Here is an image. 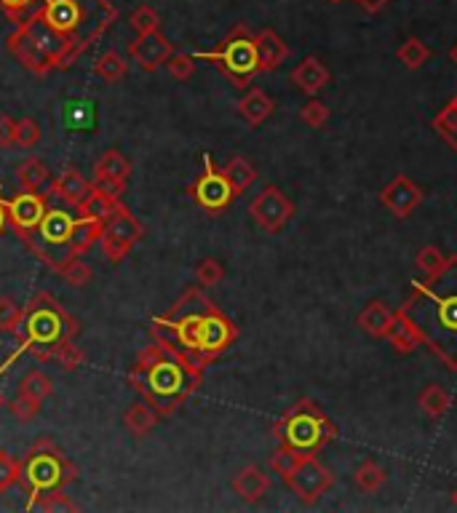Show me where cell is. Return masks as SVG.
I'll list each match as a JSON object with an SVG mask.
<instances>
[{
    "label": "cell",
    "mask_w": 457,
    "mask_h": 513,
    "mask_svg": "<svg viewBox=\"0 0 457 513\" xmlns=\"http://www.w3.org/2000/svg\"><path fill=\"white\" fill-rule=\"evenodd\" d=\"M118 21L112 0H35L5 37L8 54L35 78L70 70Z\"/></svg>",
    "instance_id": "obj_1"
},
{
    "label": "cell",
    "mask_w": 457,
    "mask_h": 513,
    "mask_svg": "<svg viewBox=\"0 0 457 513\" xmlns=\"http://www.w3.org/2000/svg\"><path fill=\"white\" fill-rule=\"evenodd\" d=\"M150 335L155 343L174 348L206 372L230 345H236L238 327L212 302L204 286H187L169 310L150 319Z\"/></svg>",
    "instance_id": "obj_2"
},
{
    "label": "cell",
    "mask_w": 457,
    "mask_h": 513,
    "mask_svg": "<svg viewBox=\"0 0 457 513\" xmlns=\"http://www.w3.org/2000/svg\"><path fill=\"white\" fill-rule=\"evenodd\" d=\"M399 310L415 327L426 345L450 372H457V254L423 281H412Z\"/></svg>",
    "instance_id": "obj_3"
},
{
    "label": "cell",
    "mask_w": 457,
    "mask_h": 513,
    "mask_svg": "<svg viewBox=\"0 0 457 513\" xmlns=\"http://www.w3.org/2000/svg\"><path fill=\"white\" fill-rule=\"evenodd\" d=\"M201 383L204 369H198L174 348L155 340L137 353L129 369V385L139 393L145 404L158 412V418H171L177 410H182L187 399L195 396Z\"/></svg>",
    "instance_id": "obj_4"
},
{
    "label": "cell",
    "mask_w": 457,
    "mask_h": 513,
    "mask_svg": "<svg viewBox=\"0 0 457 513\" xmlns=\"http://www.w3.org/2000/svg\"><path fill=\"white\" fill-rule=\"evenodd\" d=\"M80 332V324L75 316H70L62 302L48 292H35L32 300L21 308V321L16 329L19 348L0 364V375H5L21 356H32L37 364L54 361L59 348Z\"/></svg>",
    "instance_id": "obj_5"
},
{
    "label": "cell",
    "mask_w": 457,
    "mask_h": 513,
    "mask_svg": "<svg viewBox=\"0 0 457 513\" xmlns=\"http://www.w3.org/2000/svg\"><path fill=\"white\" fill-rule=\"evenodd\" d=\"M75 479H78V466L48 436L35 439L29 450L24 452V458L19 460V487L27 495V511H32L43 495L54 490H64Z\"/></svg>",
    "instance_id": "obj_6"
},
{
    "label": "cell",
    "mask_w": 457,
    "mask_h": 513,
    "mask_svg": "<svg viewBox=\"0 0 457 513\" xmlns=\"http://www.w3.org/2000/svg\"><path fill=\"white\" fill-rule=\"evenodd\" d=\"M273 436L278 447L313 458L337 439V423H332L313 399H300L273 423Z\"/></svg>",
    "instance_id": "obj_7"
},
{
    "label": "cell",
    "mask_w": 457,
    "mask_h": 513,
    "mask_svg": "<svg viewBox=\"0 0 457 513\" xmlns=\"http://www.w3.org/2000/svg\"><path fill=\"white\" fill-rule=\"evenodd\" d=\"M195 59H206L217 64V70L236 86L249 88L254 75L260 72V56H257V37L249 29V24L238 21L214 48L209 51H193Z\"/></svg>",
    "instance_id": "obj_8"
},
{
    "label": "cell",
    "mask_w": 457,
    "mask_h": 513,
    "mask_svg": "<svg viewBox=\"0 0 457 513\" xmlns=\"http://www.w3.org/2000/svg\"><path fill=\"white\" fill-rule=\"evenodd\" d=\"M75 209H59V206H48L37 230L32 233V238L24 244L46 268H51L54 273H59L72 257H78L72 252V225H75Z\"/></svg>",
    "instance_id": "obj_9"
},
{
    "label": "cell",
    "mask_w": 457,
    "mask_h": 513,
    "mask_svg": "<svg viewBox=\"0 0 457 513\" xmlns=\"http://www.w3.org/2000/svg\"><path fill=\"white\" fill-rule=\"evenodd\" d=\"M145 236V225L134 217V211H129L123 203H118L107 219L102 222V236H99V246L102 254L110 262H123L129 257V252L142 241Z\"/></svg>",
    "instance_id": "obj_10"
},
{
    "label": "cell",
    "mask_w": 457,
    "mask_h": 513,
    "mask_svg": "<svg viewBox=\"0 0 457 513\" xmlns=\"http://www.w3.org/2000/svg\"><path fill=\"white\" fill-rule=\"evenodd\" d=\"M187 193L195 201V206L204 209L212 217H220L236 201V193H233L230 182L225 177V171L214 163V158L209 153H204V171L193 179Z\"/></svg>",
    "instance_id": "obj_11"
},
{
    "label": "cell",
    "mask_w": 457,
    "mask_h": 513,
    "mask_svg": "<svg viewBox=\"0 0 457 513\" xmlns=\"http://www.w3.org/2000/svg\"><path fill=\"white\" fill-rule=\"evenodd\" d=\"M249 217L254 219V225L268 233L276 236L287 228V222L295 217V201L276 185H265L249 203Z\"/></svg>",
    "instance_id": "obj_12"
},
{
    "label": "cell",
    "mask_w": 457,
    "mask_h": 513,
    "mask_svg": "<svg viewBox=\"0 0 457 513\" xmlns=\"http://www.w3.org/2000/svg\"><path fill=\"white\" fill-rule=\"evenodd\" d=\"M284 484L292 490V495L303 503V506H316L335 484L332 471L313 455V458H303L297 463V468L284 476Z\"/></svg>",
    "instance_id": "obj_13"
},
{
    "label": "cell",
    "mask_w": 457,
    "mask_h": 513,
    "mask_svg": "<svg viewBox=\"0 0 457 513\" xmlns=\"http://www.w3.org/2000/svg\"><path fill=\"white\" fill-rule=\"evenodd\" d=\"M48 209V195L43 193H29V190H19L16 195L5 198V211H8V228L16 233V238L21 244H27L32 238V233L37 230L43 214Z\"/></svg>",
    "instance_id": "obj_14"
},
{
    "label": "cell",
    "mask_w": 457,
    "mask_h": 513,
    "mask_svg": "<svg viewBox=\"0 0 457 513\" xmlns=\"http://www.w3.org/2000/svg\"><path fill=\"white\" fill-rule=\"evenodd\" d=\"M129 177H131V163H129V158L120 153V150H115V147H110V150H104L99 158H96V163H94V185H99V187H104L107 193H112L115 198H120L123 195V190H126V185H129Z\"/></svg>",
    "instance_id": "obj_15"
},
{
    "label": "cell",
    "mask_w": 457,
    "mask_h": 513,
    "mask_svg": "<svg viewBox=\"0 0 457 513\" xmlns=\"http://www.w3.org/2000/svg\"><path fill=\"white\" fill-rule=\"evenodd\" d=\"M380 203L399 219H407L420 203H423V187L415 185L407 174H396L383 190H380Z\"/></svg>",
    "instance_id": "obj_16"
},
{
    "label": "cell",
    "mask_w": 457,
    "mask_h": 513,
    "mask_svg": "<svg viewBox=\"0 0 457 513\" xmlns=\"http://www.w3.org/2000/svg\"><path fill=\"white\" fill-rule=\"evenodd\" d=\"M171 54H174V43H171L161 29H153V32H147V35H137V37L129 43V56H131L145 72H155L158 67H163Z\"/></svg>",
    "instance_id": "obj_17"
},
{
    "label": "cell",
    "mask_w": 457,
    "mask_h": 513,
    "mask_svg": "<svg viewBox=\"0 0 457 513\" xmlns=\"http://www.w3.org/2000/svg\"><path fill=\"white\" fill-rule=\"evenodd\" d=\"M91 187H94V182L86 179L78 166H64V169L56 174V179H51L48 193H51L54 198L64 201V206L78 209V206L86 201V195L91 193Z\"/></svg>",
    "instance_id": "obj_18"
},
{
    "label": "cell",
    "mask_w": 457,
    "mask_h": 513,
    "mask_svg": "<svg viewBox=\"0 0 457 513\" xmlns=\"http://www.w3.org/2000/svg\"><path fill=\"white\" fill-rule=\"evenodd\" d=\"M230 487H233V492H236L246 506H254V503H260V501L268 495V490H270V476H268L260 466H244V468L233 476Z\"/></svg>",
    "instance_id": "obj_19"
},
{
    "label": "cell",
    "mask_w": 457,
    "mask_h": 513,
    "mask_svg": "<svg viewBox=\"0 0 457 513\" xmlns=\"http://www.w3.org/2000/svg\"><path fill=\"white\" fill-rule=\"evenodd\" d=\"M329 80H332V72H329V67H327L319 56H305V59L292 70V83H295L303 94H308V96L319 94Z\"/></svg>",
    "instance_id": "obj_20"
},
{
    "label": "cell",
    "mask_w": 457,
    "mask_h": 513,
    "mask_svg": "<svg viewBox=\"0 0 457 513\" xmlns=\"http://www.w3.org/2000/svg\"><path fill=\"white\" fill-rule=\"evenodd\" d=\"M257 56H260V72H273L278 70L287 56H289V46L287 40L276 32V29H260L257 35Z\"/></svg>",
    "instance_id": "obj_21"
},
{
    "label": "cell",
    "mask_w": 457,
    "mask_h": 513,
    "mask_svg": "<svg viewBox=\"0 0 457 513\" xmlns=\"http://www.w3.org/2000/svg\"><path fill=\"white\" fill-rule=\"evenodd\" d=\"M236 110H238V115H241L249 126H262V123L273 115L276 102H273L262 88H249V91L238 99Z\"/></svg>",
    "instance_id": "obj_22"
},
{
    "label": "cell",
    "mask_w": 457,
    "mask_h": 513,
    "mask_svg": "<svg viewBox=\"0 0 457 513\" xmlns=\"http://www.w3.org/2000/svg\"><path fill=\"white\" fill-rule=\"evenodd\" d=\"M386 340L391 343V348L402 356H410L420 348V337L415 332V327L410 324V319L402 310H394V319L386 329Z\"/></svg>",
    "instance_id": "obj_23"
},
{
    "label": "cell",
    "mask_w": 457,
    "mask_h": 513,
    "mask_svg": "<svg viewBox=\"0 0 457 513\" xmlns=\"http://www.w3.org/2000/svg\"><path fill=\"white\" fill-rule=\"evenodd\" d=\"M16 182L21 190H29V193H43L48 185H51V171L43 161L37 158H27L16 166Z\"/></svg>",
    "instance_id": "obj_24"
},
{
    "label": "cell",
    "mask_w": 457,
    "mask_h": 513,
    "mask_svg": "<svg viewBox=\"0 0 457 513\" xmlns=\"http://www.w3.org/2000/svg\"><path fill=\"white\" fill-rule=\"evenodd\" d=\"M155 423H158V412H155L150 404H145V401H137V404H131V407L123 412V426H126V431H129L131 436H137V439L150 436V434L155 431Z\"/></svg>",
    "instance_id": "obj_25"
},
{
    "label": "cell",
    "mask_w": 457,
    "mask_h": 513,
    "mask_svg": "<svg viewBox=\"0 0 457 513\" xmlns=\"http://www.w3.org/2000/svg\"><path fill=\"white\" fill-rule=\"evenodd\" d=\"M120 203V198H115L112 193H107L104 187H99V185H94L91 187V193L86 195V201L75 209V214L78 217H94V219H107V214L115 209Z\"/></svg>",
    "instance_id": "obj_26"
},
{
    "label": "cell",
    "mask_w": 457,
    "mask_h": 513,
    "mask_svg": "<svg viewBox=\"0 0 457 513\" xmlns=\"http://www.w3.org/2000/svg\"><path fill=\"white\" fill-rule=\"evenodd\" d=\"M394 319V310L383 302V300H372L361 313H359V327L370 335V337H386V329Z\"/></svg>",
    "instance_id": "obj_27"
},
{
    "label": "cell",
    "mask_w": 457,
    "mask_h": 513,
    "mask_svg": "<svg viewBox=\"0 0 457 513\" xmlns=\"http://www.w3.org/2000/svg\"><path fill=\"white\" fill-rule=\"evenodd\" d=\"M222 171H225V177H228V182H230V187H233V193H236V198L238 195H244L252 185H254V179L260 177L257 174V169L244 158V155H233L225 166H222Z\"/></svg>",
    "instance_id": "obj_28"
},
{
    "label": "cell",
    "mask_w": 457,
    "mask_h": 513,
    "mask_svg": "<svg viewBox=\"0 0 457 513\" xmlns=\"http://www.w3.org/2000/svg\"><path fill=\"white\" fill-rule=\"evenodd\" d=\"M420 410L431 418V420H442L450 410H453V393L442 385H426L418 396Z\"/></svg>",
    "instance_id": "obj_29"
},
{
    "label": "cell",
    "mask_w": 457,
    "mask_h": 513,
    "mask_svg": "<svg viewBox=\"0 0 457 513\" xmlns=\"http://www.w3.org/2000/svg\"><path fill=\"white\" fill-rule=\"evenodd\" d=\"M99 236H102V219H94V217H75V225H72V252L80 257L86 254L94 244H99Z\"/></svg>",
    "instance_id": "obj_30"
},
{
    "label": "cell",
    "mask_w": 457,
    "mask_h": 513,
    "mask_svg": "<svg viewBox=\"0 0 457 513\" xmlns=\"http://www.w3.org/2000/svg\"><path fill=\"white\" fill-rule=\"evenodd\" d=\"M353 482H356V487H359L361 492L375 495V492H380V490L386 487L388 474H386V468H383L380 463H375V460H364V463L353 471Z\"/></svg>",
    "instance_id": "obj_31"
},
{
    "label": "cell",
    "mask_w": 457,
    "mask_h": 513,
    "mask_svg": "<svg viewBox=\"0 0 457 513\" xmlns=\"http://www.w3.org/2000/svg\"><path fill=\"white\" fill-rule=\"evenodd\" d=\"M94 72H96V78H102L104 83H118V80L126 78L129 62H126L115 48H107V51L94 62Z\"/></svg>",
    "instance_id": "obj_32"
},
{
    "label": "cell",
    "mask_w": 457,
    "mask_h": 513,
    "mask_svg": "<svg viewBox=\"0 0 457 513\" xmlns=\"http://www.w3.org/2000/svg\"><path fill=\"white\" fill-rule=\"evenodd\" d=\"M396 56H399V62H402L407 70H420V67L434 56V51H431V46H426L420 37H407V40L399 46Z\"/></svg>",
    "instance_id": "obj_33"
},
{
    "label": "cell",
    "mask_w": 457,
    "mask_h": 513,
    "mask_svg": "<svg viewBox=\"0 0 457 513\" xmlns=\"http://www.w3.org/2000/svg\"><path fill=\"white\" fill-rule=\"evenodd\" d=\"M19 393L32 396V399H37V401H46V399L54 393V383H51V377L43 375L40 369H32V372L24 375V380H21V385H19Z\"/></svg>",
    "instance_id": "obj_34"
},
{
    "label": "cell",
    "mask_w": 457,
    "mask_h": 513,
    "mask_svg": "<svg viewBox=\"0 0 457 513\" xmlns=\"http://www.w3.org/2000/svg\"><path fill=\"white\" fill-rule=\"evenodd\" d=\"M447 260H450V257H447L439 246L428 244V246H423V249L418 252L415 265L423 270V276H426V278H431V276H436V273L447 265Z\"/></svg>",
    "instance_id": "obj_35"
},
{
    "label": "cell",
    "mask_w": 457,
    "mask_h": 513,
    "mask_svg": "<svg viewBox=\"0 0 457 513\" xmlns=\"http://www.w3.org/2000/svg\"><path fill=\"white\" fill-rule=\"evenodd\" d=\"M129 24L137 29V35H147V32H153V29H161V16H158V11H155L153 5L142 3V5H137V8L131 11Z\"/></svg>",
    "instance_id": "obj_36"
},
{
    "label": "cell",
    "mask_w": 457,
    "mask_h": 513,
    "mask_svg": "<svg viewBox=\"0 0 457 513\" xmlns=\"http://www.w3.org/2000/svg\"><path fill=\"white\" fill-rule=\"evenodd\" d=\"M37 142H40V126H37V120H35V118H21V120H16L13 147H19V150H32Z\"/></svg>",
    "instance_id": "obj_37"
},
{
    "label": "cell",
    "mask_w": 457,
    "mask_h": 513,
    "mask_svg": "<svg viewBox=\"0 0 457 513\" xmlns=\"http://www.w3.org/2000/svg\"><path fill=\"white\" fill-rule=\"evenodd\" d=\"M222 278H225V268H222L220 260H214V257H204V260L195 265V281H198V286L209 289V286H217Z\"/></svg>",
    "instance_id": "obj_38"
},
{
    "label": "cell",
    "mask_w": 457,
    "mask_h": 513,
    "mask_svg": "<svg viewBox=\"0 0 457 513\" xmlns=\"http://www.w3.org/2000/svg\"><path fill=\"white\" fill-rule=\"evenodd\" d=\"M163 67H166V72H169L174 80L185 83V80H190L193 72H195V56H193V54H171Z\"/></svg>",
    "instance_id": "obj_39"
},
{
    "label": "cell",
    "mask_w": 457,
    "mask_h": 513,
    "mask_svg": "<svg viewBox=\"0 0 457 513\" xmlns=\"http://www.w3.org/2000/svg\"><path fill=\"white\" fill-rule=\"evenodd\" d=\"M300 120L311 128H324L329 123V107L321 99H311L300 107Z\"/></svg>",
    "instance_id": "obj_40"
},
{
    "label": "cell",
    "mask_w": 457,
    "mask_h": 513,
    "mask_svg": "<svg viewBox=\"0 0 457 513\" xmlns=\"http://www.w3.org/2000/svg\"><path fill=\"white\" fill-rule=\"evenodd\" d=\"M13 487H19V460L8 450H0V495Z\"/></svg>",
    "instance_id": "obj_41"
},
{
    "label": "cell",
    "mask_w": 457,
    "mask_h": 513,
    "mask_svg": "<svg viewBox=\"0 0 457 513\" xmlns=\"http://www.w3.org/2000/svg\"><path fill=\"white\" fill-rule=\"evenodd\" d=\"M59 276H62L70 286H86V284L94 278V270H91L80 257H72V260L59 270Z\"/></svg>",
    "instance_id": "obj_42"
},
{
    "label": "cell",
    "mask_w": 457,
    "mask_h": 513,
    "mask_svg": "<svg viewBox=\"0 0 457 513\" xmlns=\"http://www.w3.org/2000/svg\"><path fill=\"white\" fill-rule=\"evenodd\" d=\"M40 404H43V401H37V399H32V396L16 393V399L8 404V410H11V415H13L19 423H32V420L37 418V412H40Z\"/></svg>",
    "instance_id": "obj_43"
},
{
    "label": "cell",
    "mask_w": 457,
    "mask_h": 513,
    "mask_svg": "<svg viewBox=\"0 0 457 513\" xmlns=\"http://www.w3.org/2000/svg\"><path fill=\"white\" fill-rule=\"evenodd\" d=\"M35 509H40V511L46 513H62V511H78V503H72L70 501V495H64V490H54V492H48V495H43L37 503H35Z\"/></svg>",
    "instance_id": "obj_44"
},
{
    "label": "cell",
    "mask_w": 457,
    "mask_h": 513,
    "mask_svg": "<svg viewBox=\"0 0 457 513\" xmlns=\"http://www.w3.org/2000/svg\"><path fill=\"white\" fill-rule=\"evenodd\" d=\"M300 460H303V455H297V452H292V450H287V447H278V450L270 455V471L284 479V476H289V474L297 468Z\"/></svg>",
    "instance_id": "obj_45"
},
{
    "label": "cell",
    "mask_w": 457,
    "mask_h": 513,
    "mask_svg": "<svg viewBox=\"0 0 457 513\" xmlns=\"http://www.w3.org/2000/svg\"><path fill=\"white\" fill-rule=\"evenodd\" d=\"M19 321H21V308L11 297H0V332L16 335Z\"/></svg>",
    "instance_id": "obj_46"
},
{
    "label": "cell",
    "mask_w": 457,
    "mask_h": 513,
    "mask_svg": "<svg viewBox=\"0 0 457 513\" xmlns=\"http://www.w3.org/2000/svg\"><path fill=\"white\" fill-rule=\"evenodd\" d=\"M431 126H434V131L445 139L453 128L457 126V94L434 115V120H431Z\"/></svg>",
    "instance_id": "obj_47"
},
{
    "label": "cell",
    "mask_w": 457,
    "mask_h": 513,
    "mask_svg": "<svg viewBox=\"0 0 457 513\" xmlns=\"http://www.w3.org/2000/svg\"><path fill=\"white\" fill-rule=\"evenodd\" d=\"M54 361H56L62 369H67V372H75L78 367H83L86 356H83V351L75 345V340H70V343H64V345L59 348V353L54 356Z\"/></svg>",
    "instance_id": "obj_48"
},
{
    "label": "cell",
    "mask_w": 457,
    "mask_h": 513,
    "mask_svg": "<svg viewBox=\"0 0 457 513\" xmlns=\"http://www.w3.org/2000/svg\"><path fill=\"white\" fill-rule=\"evenodd\" d=\"M32 5H35V0H0V11L11 24H19L29 13Z\"/></svg>",
    "instance_id": "obj_49"
},
{
    "label": "cell",
    "mask_w": 457,
    "mask_h": 513,
    "mask_svg": "<svg viewBox=\"0 0 457 513\" xmlns=\"http://www.w3.org/2000/svg\"><path fill=\"white\" fill-rule=\"evenodd\" d=\"M13 128L16 120L11 115H0V147H13Z\"/></svg>",
    "instance_id": "obj_50"
},
{
    "label": "cell",
    "mask_w": 457,
    "mask_h": 513,
    "mask_svg": "<svg viewBox=\"0 0 457 513\" xmlns=\"http://www.w3.org/2000/svg\"><path fill=\"white\" fill-rule=\"evenodd\" d=\"M356 3H359L367 13H380L391 0H356Z\"/></svg>",
    "instance_id": "obj_51"
},
{
    "label": "cell",
    "mask_w": 457,
    "mask_h": 513,
    "mask_svg": "<svg viewBox=\"0 0 457 513\" xmlns=\"http://www.w3.org/2000/svg\"><path fill=\"white\" fill-rule=\"evenodd\" d=\"M8 230V211H5V198L0 195V236Z\"/></svg>",
    "instance_id": "obj_52"
},
{
    "label": "cell",
    "mask_w": 457,
    "mask_h": 513,
    "mask_svg": "<svg viewBox=\"0 0 457 513\" xmlns=\"http://www.w3.org/2000/svg\"><path fill=\"white\" fill-rule=\"evenodd\" d=\"M445 142H447V145H450V147L457 153V126L450 131V134H447V137H445Z\"/></svg>",
    "instance_id": "obj_53"
},
{
    "label": "cell",
    "mask_w": 457,
    "mask_h": 513,
    "mask_svg": "<svg viewBox=\"0 0 457 513\" xmlns=\"http://www.w3.org/2000/svg\"><path fill=\"white\" fill-rule=\"evenodd\" d=\"M450 62L457 67V40L453 43V48H450Z\"/></svg>",
    "instance_id": "obj_54"
},
{
    "label": "cell",
    "mask_w": 457,
    "mask_h": 513,
    "mask_svg": "<svg viewBox=\"0 0 457 513\" xmlns=\"http://www.w3.org/2000/svg\"><path fill=\"white\" fill-rule=\"evenodd\" d=\"M453 506H455V509H457V487H455V490H453Z\"/></svg>",
    "instance_id": "obj_55"
},
{
    "label": "cell",
    "mask_w": 457,
    "mask_h": 513,
    "mask_svg": "<svg viewBox=\"0 0 457 513\" xmlns=\"http://www.w3.org/2000/svg\"><path fill=\"white\" fill-rule=\"evenodd\" d=\"M5 407V399H3V393H0V410Z\"/></svg>",
    "instance_id": "obj_56"
},
{
    "label": "cell",
    "mask_w": 457,
    "mask_h": 513,
    "mask_svg": "<svg viewBox=\"0 0 457 513\" xmlns=\"http://www.w3.org/2000/svg\"><path fill=\"white\" fill-rule=\"evenodd\" d=\"M329 3H340V0H329Z\"/></svg>",
    "instance_id": "obj_57"
}]
</instances>
